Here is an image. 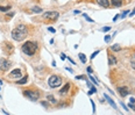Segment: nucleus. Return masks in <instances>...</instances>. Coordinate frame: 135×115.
<instances>
[{"label": "nucleus", "instance_id": "obj_12", "mask_svg": "<svg viewBox=\"0 0 135 115\" xmlns=\"http://www.w3.org/2000/svg\"><path fill=\"white\" fill-rule=\"evenodd\" d=\"M115 63H116V58L114 56H112V55H108V64L109 65H114Z\"/></svg>", "mask_w": 135, "mask_h": 115}, {"label": "nucleus", "instance_id": "obj_39", "mask_svg": "<svg viewBox=\"0 0 135 115\" xmlns=\"http://www.w3.org/2000/svg\"><path fill=\"white\" fill-rule=\"evenodd\" d=\"M0 85H2V80L1 79H0Z\"/></svg>", "mask_w": 135, "mask_h": 115}, {"label": "nucleus", "instance_id": "obj_33", "mask_svg": "<svg viewBox=\"0 0 135 115\" xmlns=\"http://www.w3.org/2000/svg\"><path fill=\"white\" fill-rule=\"evenodd\" d=\"M118 18H119V15H115L114 18H113V21H116L118 20Z\"/></svg>", "mask_w": 135, "mask_h": 115}, {"label": "nucleus", "instance_id": "obj_34", "mask_svg": "<svg viewBox=\"0 0 135 115\" xmlns=\"http://www.w3.org/2000/svg\"><path fill=\"white\" fill-rule=\"evenodd\" d=\"M61 58H62V59H65V56H64V53H61Z\"/></svg>", "mask_w": 135, "mask_h": 115}, {"label": "nucleus", "instance_id": "obj_1", "mask_svg": "<svg viewBox=\"0 0 135 115\" xmlns=\"http://www.w3.org/2000/svg\"><path fill=\"white\" fill-rule=\"evenodd\" d=\"M27 34H28V30H27L26 26L21 25V26L15 27V28L12 30V38L18 42L23 41L27 37Z\"/></svg>", "mask_w": 135, "mask_h": 115}, {"label": "nucleus", "instance_id": "obj_18", "mask_svg": "<svg viewBox=\"0 0 135 115\" xmlns=\"http://www.w3.org/2000/svg\"><path fill=\"white\" fill-rule=\"evenodd\" d=\"M111 49H112L113 51H120V50H121V48L119 47V44H114V45H112Z\"/></svg>", "mask_w": 135, "mask_h": 115}, {"label": "nucleus", "instance_id": "obj_25", "mask_svg": "<svg viewBox=\"0 0 135 115\" xmlns=\"http://www.w3.org/2000/svg\"><path fill=\"white\" fill-rule=\"evenodd\" d=\"M84 18H85V19H86V20H87V21H90V22H93V20H92L91 18H88V16L86 15V14H84Z\"/></svg>", "mask_w": 135, "mask_h": 115}, {"label": "nucleus", "instance_id": "obj_7", "mask_svg": "<svg viewBox=\"0 0 135 115\" xmlns=\"http://www.w3.org/2000/svg\"><path fill=\"white\" fill-rule=\"evenodd\" d=\"M21 76H22V72H21L20 69H15V70H13V71L10 72V78H20Z\"/></svg>", "mask_w": 135, "mask_h": 115}, {"label": "nucleus", "instance_id": "obj_10", "mask_svg": "<svg viewBox=\"0 0 135 115\" xmlns=\"http://www.w3.org/2000/svg\"><path fill=\"white\" fill-rule=\"evenodd\" d=\"M97 2H98L101 7H104V8H107V7L109 6V1H108V0H97Z\"/></svg>", "mask_w": 135, "mask_h": 115}, {"label": "nucleus", "instance_id": "obj_8", "mask_svg": "<svg viewBox=\"0 0 135 115\" xmlns=\"http://www.w3.org/2000/svg\"><path fill=\"white\" fill-rule=\"evenodd\" d=\"M118 92H119V94L121 95V97H124V98H125L126 95H128V94H129V89L127 88L126 86H124V87H119V88H118Z\"/></svg>", "mask_w": 135, "mask_h": 115}, {"label": "nucleus", "instance_id": "obj_38", "mask_svg": "<svg viewBox=\"0 0 135 115\" xmlns=\"http://www.w3.org/2000/svg\"><path fill=\"white\" fill-rule=\"evenodd\" d=\"M67 70H68V71H69V72H71V73L73 72V71H72V70H71V69H70V68H67Z\"/></svg>", "mask_w": 135, "mask_h": 115}, {"label": "nucleus", "instance_id": "obj_15", "mask_svg": "<svg viewBox=\"0 0 135 115\" xmlns=\"http://www.w3.org/2000/svg\"><path fill=\"white\" fill-rule=\"evenodd\" d=\"M27 80H28V77H27V76H25V77H23L22 79H20L19 81H16V84H18V85H23V84L27 83Z\"/></svg>", "mask_w": 135, "mask_h": 115}, {"label": "nucleus", "instance_id": "obj_36", "mask_svg": "<svg viewBox=\"0 0 135 115\" xmlns=\"http://www.w3.org/2000/svg\"><path fill=\"white\" fill-rule=\"evenodd\" d=\"M130 102H132V104H135V99H134V98H132V99H130Z\"/></svg>", "mask_w": 135, "mask_h": 115}, {"label": "nucleus", "instance_id": "obj_31", "mask_svg": "<svg viewBox=\"0 0 135 115\" xmlns=\"http://www.w3.org/2000/svg\"><path fill=\"white\" fill-rule=\"evenodd\" d=\"M121 106L124 107V109H125V110H128V108H127V106H125V105H124V102H121Z\"/></svg>", "mask_w": 135, "mask_h": 115}, {"label": "nucleus", "instance_id": "obj_23", "mask_svg": "<svg viewBox=\"0 0 135 115\" xmlns=\"http://www.w3.org/2000/svg\"><path fill=\"white\" fill-rule=\"evenodd\" d=\"M91 101V105H92V108H93V113H96V105H94V101L93 100H90Z\"/></svg>", "mask_w": 135, "mask_h": 115}, {"label": "nucleus", "instance_id": "obj_24", "mask_svg": "<svg viewBox=\"0 0 135 115\" xmlns=\"http://www.w3.org/2000/svg\"><path fill=\"white\" fill-rule=\"evenodd\" d=\"M109 29H111V27L106 26V27H104V28H103V29H101V31H108Z\"/></svg>", "mask_w": 135, "mask_h": 115}, {"label": "nucleus", "instance_id": "obj_11", "mask_svg": "<svg viewBox=\"0 0 135 115\" xmlns=\"http://www.w3.org/2000/svg\"><path fill=\"white\" fill-rule=\"evenodd\" d=\"M104 97H105V99H106L107 101H108V104L111 105V106H112V107H113L114 109H116V105H115V102H114V101H113V100L111 99V98H109V97L107 95V94H105Z\"/></svg>", "mask_w": 135, "mask_h": 115}, {"label": "nucleus", "instance_id": "obj_17", "mask_svg": "<svg viewBox=\"0 0 135 115\" xmlns=\"http://www.w3.org/2000/svg\"><path fill=\"white\" fill-rule=\"evenodd\" d=\"M78 56H79V59L82 61V63H84V64L86 63V57H85V55H84V53H82V52H80Z\"/></svg>", "mask_w": 135, "mask_h": 115}, {"label": "nucleus", "instance_id": "obj_29", "mask_svg": "<svg viewBox=\"0 0 135 115\" xmlns=\"http://www.w3.org/2000/svg\"><path fill=\"white\" fill-rule=\"evenodd\" d=\"M76 79H86V77L85 76H78V77H76Z\"/></svg>", "mask_w": 135, "mask_h": 115}, {"label": "nucleus", "instance_id": "obj_28", "mask_svg": "<svg viewBox=\"0 0 135 115\" xmlns=\"http://www.w3.org/2000/svg\"><path fill=\"white\" fill-rule=\"evenodd\" d=\"M127 14H128V10H125V12H124V13L121 14V16H122V19H124V18H126V15H127Z\"/></svg>", "mask_w": 135, "mask_h": 115}, {"label": "nucleus", "instance_id": "obj_6", "mask_svg": "<svg viewBox=\"0 0 135 115\" xmlns=\"http://www.w3.org/2000/svg\"><path fill=\"white\" fill-rule=\"evenodd\" d=\"M43 19H51V20H55V19H57L59 18V13L56 12V10H50V12H46L43 15H42Z\"/></svg>", "mask_w": 135, "mask_h": 115}, {"label": "nucleus", "instance_id": "obj_4", "mask_svg": "<svg viewBox=\"0 0 135 115\" xmlns=\"http://www.w3.org/2000/svg\"><path fill=\"white\" fill-rule=\"evenodd\" d=\"M23 94L26 95L28 99H30L31 101H37L40 98V93L37 91H30V89H26L23 91Z\"/></svg>", "mask_w": 135, "mask_h": 115}, {"label": "nucleus", "instance_id": "obj_16", "mask_svg": "<svg viewBox=\"0 0 135 115\" xmlns=\"http://www.w3.org/2000/svg\"><path fill=\"white\" fill-rule=\"evenodd\" d=\"M12 7L10 6H0V12H7V10H10Z\"/></svg>", "mask_w": 135, "mask_h": 115}, {"label": "nucleus", "instance_id": "obj_3", "mask_svg": "<svg viewBox=\"0 0 135 115\" xmlns=\"http://www.w3.org/2000/svg\"><path fill=\"white\" fill-rule=\"evenodd\" d=\"M48 84H49V86L51 88H57L58 86H61V84H62V79L58 76H51L49 78V80H48Z\"/></svg>", "mask_w": 135, "mask_h": 115}, {"label": "nucleus", "instance_id": "obj_5", "mask_svg": "<svg viewBox=\"0 0 135 115\" xmlns=\"http://www.w3.org/2000/svg\"><path fill=\"white\" fill-rule=\"evenodd\" d=\"M12 62L6 58H0V71H7L10 68Z\"/></svg>", "mask_w": 135, "mask_h": 115}, {"label": "nucleus", "instance_id": "obj_35", "mask_svg": "<svg viewBox=\"0 0 135 115\" xmlns=\"http://www.w3.org/2000/svg\"><path fill=\"white\" fill-rule=\"evenodd\" d=\"M133 15H135V8H134V9H133V12L130 13V16H133Z\"/></svg>", "mask_w": 135, "mask_h": 115}, {"label": "nucleus", "instance_id": "obj_14", "mask_svg": "<svg viewBox=\"0 0 135 115\" xmlns=\"http://www.w3.org/2000/svg\"><path fill=\"white\" fill-rule=\"evenodd\" d=\"M47 99L49 100V101H50L51 104H54V105H56V104H57V100L55 99V98H54V95H51V94H49V95H48V97H47Z\"/></svg>", "mask_w": 135, "mask_h": 115}, {"label": "nucleus", "instance_id": "obj_2", "mask_svg": "<svg viewBox=\"0 0 135 115\" xmlns=\"http://www.w3.org/2000/svg\"><path fill=\"white\" fill-rule=\"evenodd\" d=\"M37 48H39V45H37L36 42H31V41H28L26 42L23 45H22V48H21V50L25 52L26 55H28V56H33L35 52H36Z\"/></svg>", "mask_w": 135, "mask_h": 115}, {"label": "nucleus", "instance_id": "obj_9", "mask_svg": "<svg viewBox=\"0 0 135 115\" xmlns=\"http://www.w3.org/2000/svg\"><path fill=\"white\" fill-rule=\"evenodd\" d=\"M69 88H70V84L68 83L64 85V87L63 88H61V91H59V94L61 95H67L68 92H69Z\"/></svg>", "mask_w": 135, "mask_h": 115}, {"label": "nucleus", "instance_id": "obj_37", "mask_svg": "<svg viewBox=\"0 0 135 115\" xmlns=\"http://www.w3.org/2000/svg\"><path fill=\"white\" fill-rule=\"evenodd\" d=\"M87 72L91 73V72H92V69H91V68H87Z\"/></svg>", "mask_w": 135, "mask_h": 115}, {"label": "nucleus", "instance_id": "obj_32", "mask_svg": "<svg viewBox=\"0 0 135 115\" xmlns=\"http://www.w3.org/2000/svg\"><path fill=\"white\" fill-rule=\"evenodd\" d=\"M68 61H70V62L72 63V64H76V63L73 62V61H72V59H71V58H70V57H68Z\"/></svg>", "mask_w": 135, "mask_h": 115}, {"label": "nucleus", "instance_id": "obj_20", "mask_svg": "<svg viewBox=\"0 0 135 115\" xmlns=\"http://www.w3.org/2000/svg\"><path fill=\"white\" fill-rule=\"evenodd\" d=\"M31 10H33V12H35V13H41V12H42V8H40V7L35 6V7H33V8H31Z\"/></svg>", "mask_w": 135, "mask_h": 115}, {"label": "nucleus", "instance_id": "obj_27", "mask_svg": "<svg viewBox=\"0 0 135 115\" xmlns=\"http://www.w3.org/2000/svg\"><path fill=\"white\" fill-rule=\"evenodd\" d=\"M109 40H111V36H109V35H106V36H105V42H109Z\"/></svg>", "mask_w": 135, "mask_h": 115}, {"label": "nucleus", "instance_id": "obj_13", "mask_svg": "<svg viewBox=\"0 0 135 115\" xmlns=\"http://www.w3.org/2000/svg\"><path fill=\"white\" fill-rule=\"evenodd\" d=\"M112 5L115 7H121L122 6V0H112Z\"/></svg>", "mask_w": 135, "mask_h": 115}, {"label": "nucleus", "instance_id": "obj_19", "mask_svg": "<svg viewBox=\"0 0 135 115\" xmlns=\"http://www.w3.org/2000/svg\"><path fill=\"white\" fill-rule=\"evenodd\" d=\"M130 65H132V68L135 70V55H133V57L130 58Z\"/></svg>", "mask_w": 135, "mask_h": 115}, {"label": "nucleus", "instance_id": "obj_30", "mask_svg": "<svg viewBox=\"0 0 135 115\" xmlns=\"http://www.w3.org/2000/svg\"><path fill=\"white\" fill-rule=\"evenodd\" d=\"M48 30L50 31V33H55V31H56L55 29H54V28H51V27H49V28H48Z\"/></svg>", "mask_w": 135, "mask_h": 115}, {"label": "nucleus", "instance_id": "obj_26", "mask_svg": "<svg viewBox=\"0 0 135 115\" xmlns=\"http://www.w3.org/2000/svg\"><path fill=\"white\" fill-rule=\"evenodd\" d=\"M90 79H91V80L93 81V84H96V85H98V83H97V80H96V79H94L93 77H92V76H90Z\"/></svg>", "mask_w": 135, "mask_h": 115}, {"label": "nucleus", "instance_id": "obj_21", "mask_svg": "<svg viewBox=\"0 0 135 115\" xmlns=\"http://www.w3.org/2000/svg\"><path fill=\"white\" fill-rule=\"evenodd\" d=\"M96 92H97V89H96V87H91V88H90V91L87 92V94H88V95H91V94L96 93Z\"/></svg>", "mask_w": 135, "mask_h": 115}, {"label": "nucleus", "instance_id": "obj_22", "mask_svg": "<svg viewBox=\"0 0 135 115\" xmlns=\"http://www.w3.org/2000/svg\"><path fill=\"white\" fill-rule=\"evenodd\" d=\"M99 53V50H97V51L96 52H93V53H92V55H91V59H93L94 57H96V56H97V55H98Z\"/></svg>", "mask_w": 135, "mask_h": 115}]
</instances>
